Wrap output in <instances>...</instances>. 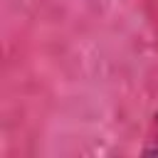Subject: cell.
<instances>
[{"label":"cell","mask_w":158,"mask_h":158,"mask_svg":"<svg viewBox=\"0 0 158 158\" xmlns=\"http://www.w3.org/2000/svg\"><path fill=\"white\" fill-rule=\"evenodd\" d=\"M148 156H158V111H156V138L151 141V146H146Z\"/></svg>","instance_id":"1"}]
</instances>
